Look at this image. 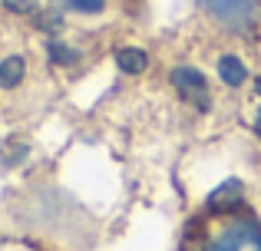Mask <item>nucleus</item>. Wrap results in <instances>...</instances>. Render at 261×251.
Instances as JSON below:
<instances>
[{"mask_svg": "<svg viewBox=\"0 0 261 251\" xmlns=\"http://www.w3.org/2000/svg\"><path fill=\"white\" fill-rule=\"evenodd\" d=\"M202 251H261V225H255V221H235Z\"/></svg>", "mask_w": 261, "mask_h": 251, "instance_id": "f257e3e1", "label": "nucleus"}, {"mask_svg": "<svg viewBox=\"0 0 261 251\" xmlns=\"http://www.w3.org/2000/svg\"><path fill=\"white\" fill-rule=\"evenodd\" d=\"M172 86L178 90V96H182L185 103L198 106V109H208V106H212L208 83H205V76L195 70V66H175V70H172Z\"/></svg>", "mask_w": 261, "mask_h": 251, "instance_id": "f03ea898", "label": "nucleus"}, {"mask_svg": "<svg viewBox=\"0 0 261 251\" xmlns=\"http://www.w3.org/2000/svg\"><path fill=\"white\" fill-rule=\"evenodd\" d=\"M208 10L218 20H225L228 26H248L258 17V4L255 0H205Z\"/></svg>", "mask_w": 261, "mask_h": 251, "instance_id": "7ed1b4c3", "label": "nucleus"}, {"mask_svg": "<svg viewBox=\"0 0 261 251\" xmlns=\"http://www.w3.org/2000/svg\"><path fill=\"white\" fill-rule=\"evenodd\" d=\"M238 202H242V182H225L222 188H215L208 199V208L212 212H228V208H235Z\"/></svg>", "mask_w": 261, "mask_h": 251, "instance_id": "20e7f679", "label": "nucleus"}, {"mask_svg": "<svg viewBox=\"0 0 261 251\" xmlns=\"http://www.w3.org/2000/svg\"><path fill=\"white\" fill-rule=\"evenodd\" d=\"M116 63H119L122 73H142L149 66V57L139 50V46H122V50L116 53Z\"/></svg>", "mask_w": 261, "mask_h": 251, "instance_id": "39448f33", "label": "nucleus"}, {"mask_svg": "<svg viewBox=\"0 0 261 251\" xmlns=\"http://www.w3.org/2000/svg\"><path fill=\"white\" fill-rule=\"evenodd\" d=\"M218 76L228 86H242L245 79H248V70H245V63L238 57H222L218 60Z\"/></svg>", "mask_w": 261, "mask_h": 251, "instance_id": "423d86ee", "label": "nucleus"}, {"mask_svg": "<svg viewBox=\"0 0 261 251\" xmlns=\"http://www.w3.org/2000/svg\"><path fill=\"white\" fill-rule=\"evenodd\" d=\"M23 70H27L23 57H7L4 63H0V83L4 86H17L20 79H23Z\"/></svg>", "mask_w": 261, "mask_h": 251, "instance_id": "0eeeda50", "label": "nucleus"}, {"mask_svg": "<svg viewBox=\"0 0 261 251\" xmlns=\"http://www.w3.org/2000/svg\"><path fill=\"white\" fill-rule=\"evenodd\" d=\"M50 60H53V63L70 66V63H76V50H70V46H63L60 40H53V43H50Z\"/></svg>", "mask_w": 261, "mask_h": 251, "instance_id": "6e6552de", "label": "nucleus"}, {"mask_svg": "<svg viewBox=\"0 0 261 251\" xmlns=\"http://www.w3.org/2000/svg\"><path fill=\"white\" fill-rule=\"evenodd\" d=\"M10 13H37V0H4Z\"/></svg>", "mask_w": 261, "mask_h": 251, "instance_id": "1a4fd4ad", "label": "nucleus"}, {"mask_svg": "<svg viewBox=\"0 0 261 251\" xmlns=\"http://www.w3.org/2000/svg\"><path fill=\"white\" fill-rule=\"evenodd\" d=\"M73 7H80V10H86V13H96L102 7V0H70Z\"/></svg>", "mask_w": 261, "mask_h": 251, "instance_id": "9d476101", "label": "nucleus"}, {"mask_svg": "<svg viewBox=\"0 0 261 251\" xmlns=\"http://www.w3.org/2000/svg\"><path fill=\"white\" fill-rule=\"evenodd\" d=\"M255 132L261 135V113H258V119H255Z\"/></svg>", "mask_w": 261, "mask_h": 251, "instance_id": "9b49d317", "label": "nucleus"}, {"mask_svg": "<svg viewBox=\"0 0 261 251\" xmlns=\"http://www.w3.org/2000/svg\"><path fill=\"white\" fill-rule=\"evenodd\" d=\"M258 93H261V79H258Z\"/></svg>", "mask_w": 261, "mask_h": 251, "instance_id": "f8f14e48", "label": "nucleus"}]
</instances>
